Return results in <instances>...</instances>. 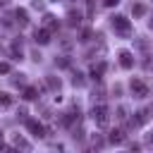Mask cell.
<instances>
[{
    "label": "cell",
    "instance_id": "5bb4252c",
    "mask_svg": "<svg viewBox=\"0 0 153 153\" xmlns=\"http://www.w3.org/2000/svg\"><path fill=\"white\" fill-rule=\"evenodd\" d=\"M103 5L105 7H115V5H120V0H103Z\"/></svg>",
    "mask_w": 153,
    "mask_h": 153
},
{
    "label": "cell",
    "instance_id": "e0dca14e",
    "mask_svg": "<svg viewBox=\"0 0 153 153\" xmlns=\"http://www.w3.org/2000/svg\"><path fill=\"white\" fill-rule=\"evenodd\" d=\"M148 26H151V29H153V17H151V19H148Z\"/></svg>",
    "mask_w": 153,
    "mask_h": 153
},
{
    "label": "cell",
    "instance_id": "3957f363",
    "mask_svg": "<svg viewBox=\"0 0 153 153\" xmlns=\"http://www.w3.org/2000/svg\"><path fill=\"white\" fill-rule=\"evenodd\" d=\"M93 120H96V124L105 127V124H108V108H105V105H96V108H93Z\"/></svg>",
    "mask_w": 153,
    "mask_h": 153
},
{
    "label": "cell",
    "instance_id": "ac0fdd59",
    "mask_svg": "<svg viewBox=\"0 0 153 153\" xmlns=\"http://www.w3.org/2000/svg\"><path fill=\"white\" fill-rule=\"evenodd\" d=\"M0 148H2V136H0Z\"/></svg>",
    "mask_w": 153,
    "mask_h": 153
},
{
    "label": "cell",
    "instance_id": "2e32d148",
    "mask_svg": "<svg viewBox=\"0 0 153 153\" xmlns=\"http://www.w3.org/2000/svg\"><path fill=\"white\" fill-rule=\"evenodd\" d=\"M5 153H17V148H7V151H5Z\"/></svg>",
    "mask_w": 153,
    "mask_h": 153
},
{
    "label": "cell",
    "instance_id": "7a4b0ae2",
    "mask_svg": "<svg viewBox=\"0 0 153 153\" xmlns=\"http://www.w3.org/2000/svg\"><path fill=\"white\" fill-rule=\"evenodd\" d=\"M26 129H29V134L36 136V139L45 136V129H43V124H41L38 120H26Z\"/></svg>",
    "mask_w": 153,
    "mask_h": 153
},
{
    "label": "cell",
    "instance_id": "4fadbf2b",
    "mask_svg": "<svg viewBox=\"0 0 153 153\" xmlns=\"http://www.w3.org/2000/svg\"><path fill=\"white\" fill-rule=\"evenodd\" d=\"M10 72V62H0V74H7Z\"/></svg>",
    "mask_w": 153,
    "mask_h": 153
},
{
    "label": "cell",
    "instance_id": "8fae6325",
    "mask_svg": "<svg viewBox=\"0 0 153 153\" xmlns=\"http://www.w3.org/2000/svg\"><path fill=\"white\" fill-rule=\"evenodd\" d=\"M17 22H19L22 26H24V24L29 22V19H26V10H17Z\"/></svg>",
    "mask_w": 153,
    "mask_h": 153
},
{
    "label": "cell",
    "instance_id": "ba28073f",
    "mask_svg": "<svg viewBox=\"0 0 153 153\" xmlns=\"http://www.w3.org/2000/svg\"><path fill=\"white\" fill-rule=\"evenodd\" d=\"M124 141V134L117 129V131H110V143H122Z\"/></svg>",
    "mask_w": 153,
    "mask_h": 153
},
{
    "label": "cell",
    "instance_id": "7c38bea8",
    "mask_svg": "<svg viewBox=\"0 0 153 153\" xmlns=\"http://www.w3.org/2000/svg\"><path fill=\"white\" fill-rule=\"evenodd\" d=\"M131 12H134V17H143V14H146V7H143V5H134Z\"/></svg>",
    "mask_w": 153,
    "mask_h": 153
},
{
    "label": "cell",
    "instance_id": "9a60e30c",
    "mask_svg": "<svg viewBox=\"0 0 153 153\" xmlns=\"http://www.w3.org/2000/svg\"><path fill=\"white\" fill-rule=\"evenodd\" d=\"M33 7H38V10H41V7H43V0H33Z\"/></svg>",
    "mask_w": 153,
    "mask_h": 153
},
{
    "label": "cell",
    "instance_id": "277c9868",
    "mask_svg": "<svg viewBox=\"0 0 153 153\" xmlns=\"http://www.w3.org/2000/svg\"><path fill=\"white\" fill-rule=\"evenodd\" d=\"M131 93H134L136 98H146V96H148V88H146V84H143L141 79H131Z\"/></svg>",
    "mask_w": 153,
    "mask_h": 153
},
{
    "label": "cell",
    "instance_id": "30bf717a",
    "mask_svg": "<svg viewBox=\"0 0 153 153\" xmlns=\"http://www.w3.org/2000/svg\"><path fill=\"white\" fill-rule=\"evenodd\" d=\"M0 105H2V108H10V105H12V96L0 93Z\"/></svg>",
    "mask_w": 153,
    "mask_h": 153
},
{
    "label": "cell",
    "instance_id": "6da1fadb",
    "mask_svg": "<svg viewBox=\"0 0 153 153\" xmlns=\"http://www.w3.org/2000/svg\"><path fill=\"white\" fill-rule=\"evenodd\" d=\"M110 24H112V29H115L120 36H129V33H131V24H129V19L122 17V14H115Z\"/></svg>",
    "mask_w": 153,
    "mask_h": 153
},
{
    "label": "cell",
    "instance_id": "8992f818",
    "mask_svg": "<svg viewBox=\"0 0 153 153\" xmlns=\"http://www.w3.org/2000/svg\"><path fill=\"white\" fill-rule=\"evenodd\" d=\"M36 43H41V45L50 43V31H48V29H38V31H36Z\"/></svg>",
    "mask_w": 153,
    "mask_h": 153
},
{
    "label": "cell",
    "instance_id": "5b68a950",
    "mask_svg": "<svg viewBox=\"0 0 153 153\" xmlns=\"http://www.w3.org/2000/svg\"><path fill=\"white\" fill-rule=\"evenodd\" d=\"M120 65H122V69H131L134 67V55L129 50H122L120 53Z\"/></svg>",
    "mask_w": 153,
    "mask_h": 153
},
{
    "label": "cell",
    "instance_id": "9c48e42d",
    "mask_svg": "<svg viewBox=\"0 0 153 153\" xmlns=\"http://www.w3.org/2000/svg\"><path fill=\"white\" fill-rule=\"evenodd\" d=\"M36 96H38V93H36V88H31V86H29V88H24V100H33Z\"/></svg>",
    "mask_w": 153,
    "mask_h": 153
},
{
    "label": "cell",
    "instance_id": "52a82bcc",
    "mask_svg": "<svg viewBox=\"0 0 153 153\" xmlns=\"http://www.w3.org/2000/svg\"><path fill=\"white\" fill-rule=\"evenodd\" d=\"M103 72H105V62H98V67H93V69H91V76H93V79H100V74H103Z\"/></svg>",
    "mask_w": 153,
    "mask_h": 153
}]
</instances>
